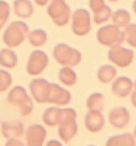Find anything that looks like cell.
I'll return each mask as SVG.
<instances>
[{
	"instance_id": "cell-1",
	"label": "cell",
	"mask_w": 136,
	"mask_h": 146,
	"mask_svg": "<svg viewBox=\"0 0 136 146\" xmlns=\"http://www.w3.org/2000/svg\"><path fill=\"white\" fill-rule=\"evenodd\" d=\"M29 32L30 28L24 21H12L4 30L2 41L9 48H15L24 43L26 37H28Z\"/></svg>"
},
{
	"instance_id": "cell-2",
	"label": "cell",
	"mask_w": 136,
	"mask_h": 146,
	"mask_svg": "<svg viewBox=\"0 0 136 146\" xmlns=\"http://www.w3.org/2000/svg\"><path fill=\"white\" fill-rule=\"evenodd\" d=\"M57 133L60 139L65 143L70 142L76 137L78 132V124H77V112L72 108L62 109L60 123H59Z\"/></svg>"
},
{
	"instance_id": "cell-3",
	"label": "cell",
	"mask_w": 136,
	"mask_h": 146,
	"mask_svg": "<svg viewBox=\"0 0 136 146\" xmlns=\"http://www.w3.org/2000/svg\"><path fill=\"white\" fill-rule=\"evenodd\" d=\"M96 36L99 44L105 47H110V48L120 46L122 45L123 42H125L124 30L117 27L113 23L104 25L101 28L98 29Z\"/></svg>"
},
{
	"instance_id": "cell-4",
	"label": "cell",
	"mask_w": 136,
	"mask_h": 146,
	"mask_svg": "<svg viewBox=\"0 0 136 146\" xmlns=\"http://www.w3.org/2000/svg\"><path fill=\"white\" fill-rule=\"evenodd\" d=\"M8 102L19 110L22 116H28L33 111V100L27 92V90L21 85H15L10 90L8 94Z\"/></svg>"
},
{
	"instance_id": "cell-5",
	"label": "cell",
	"mask_w": 136,
	"mask_h": 146,
	"mask_svg": "<svg viewBox=\"0 0 136 146\" xmlns=\"http://www.w3.org/2000/svg\"><path fill=\"white\" fill-rule=\"evenodd\" d=\"M53 58L62 66H77L82 60V53L69 45L61 43L53 48Z\"/></svg>"
},
{
	"instance_id": "cell-6",
	"label": "cell",
	"mask_w": 136,
	"mask_h": 146,
	"mask_svg": "<svg viewBox=\"0 0 136 146\" xmlns=\"http://www.w3.org/2000/svg\"><path fill=\"white\" fill-rule=\"evenodd\" d=\"M47 14L59 27H64L71 19V9L65 0H51L47 7Z\"/></svg>"
},
{
	"instance_id": "cell-7",
	"label": "cell",
	"mask_w": 136,
	"mask_h": 146,
	"mask_svg": "<svg viewBox=\"0 0 136 146\" xmlns=\"http://www.w3.org/2000/svg\"><path fill=\"white\" fill-rule=\"evenodd\" d=\"M71 30L78 36H85L92 30V17L86 9H77L71 15Z\"/></svg>"
},
{
	"instance_id": "cell-8",
	"label": "cell",
	"mask_w": 136,
	"mask_h": 146,
	"mask_svg": "<svg viewBox=\"0 0 136 146\" xmlns=\"http://www.w3.org/2000/svg\"><path fill=\"white\" fill-rule=\"evenodd\" d=\"M108 59L114 65L121 68H125L134 61V51L132 49L122 47L121 45L112 47L108 52Z\"/></svg>"
},
{
	"instance_id": "cell-9",
	"label": "cell",
	"mask_w": 136,
	"mask_h": 146,
	"mask_svg": "<svg viewBox=\"0 0 136 146\" xmlns=\"http://www.w3.org/2000/svg\"><path fill=\"white\" fill-rule=\"evenodd\" d=\"M48 63L49 58L47 53L43 50L36 49L29 56L28 62H27V73L33 77L38 76L46 69V67L48 66Z\"/></svg>"
},
{
	"instance_id": "cell-10",
	"label": "cell",
	"mask_w": 136,
	"mask_h": 146,
	"mask_svg": "<svg viewBox=\"0 0 136 146\" xmlns=\"http://www.w3.org/2000/svg\"><path fill=\"white\" fill-rule=\"evenodd\" d=\"M29 90L32 98L38 104L48 102L50 82H48L44 78H35L29 84Z\"/></svg>"
},
{
	"instance_id": "cell-11",
	"label": "cell",
	"mask_w": 136,
	"mask_h": 146,
	"mask_svg": "<svg viewBox=\"0 0 136 146\" xmlns=\"http://www.w3.org/2000/svg\"><path fill=\"white\" fill-rule=\"evenodd\" d=\"M71 102V94L65 88L57 83H50L48 104L55 105L57 107H63Z\"/></svg>"
},
{
	"instance_id": "cell-12",
	"label": "cell",
	"mask_w": 136,
	"mask_h": 146,
	"mask_svg": "<svg viewBox=\"0 0 136 146\" xmlns=\"http://www.w3.org/2000/svg\"><path fill=\"white\" fill-rule=\"evenodd\" d=\"M131 115L125 107H116L113 108L108 113V122L117 129H123L129 125Z\"/></svg>"
},
{
	"instance_id": "cell-13",
	"label": "cell",
	"mask_w": 136,
	"mask_h": 146,
	"mask_svg": "<svg viewBox=\"0 0 136 146\" xmlns=\"http://www.w3.org/2000/svg\"><path fill=\"white\" fill-rule=\"evenodd\" d=\"M47 137V131L40 124L31 125L26 132L27 146H43Z\"/></svg>"
},
{
	"instance_id": "cell-14",
	"label": "cell",
	"mask_w": 136,
	"mask_h": 146,
	"mask_svg": "<svg viewBox=\"0 0 136 146\" xmlns=\"http://www.w3.org/2000/svg\"><path fill=\"white\" fill-rule=\"evenodd\" d=\"M134 89V82L127 76H120L116 78L112 83L113 94L119 98H125L131 95Z\"/></svg>"
},
{
	"instance_id": "cell-15",
	"label": "cell",
	"mask_w": 136,
	"mask_h": 146,
	"mask_svg": "<svg viewBox=\"0 0 136 146\" xmlns=\"http://www.w3.org/2000/svg\"><path fill=\"white\" fill-rule=\"evenodd\" d=\"M84 124L86 129L89 132L97 133L103 129L105 119L104 115L101 113V111H94V110H88L84 117Z\"/></svg>"
},
{
	"instance_id": "cell-16",
	"label": "cell",
	"mask_w": 136,
	"mask_h": 146,
	"mask_svg": "<svg viewBox=\"0 0 136 146\" xmlns=\"http://www.w3.org/2000/svg\"><path fill=\"white\" fill-rule=\"evenodd\" d=\"M24 131V124L19 121L17 122H7L1 126V133L5 139L20 138Z\"/></svg>"
},
{
	"instance_id": "cell-17",
	"label": "cell",
	"mask_w": 136,
	"mask_h": 146,
	"mask_svg": "<svg viewBox=\"0 0 136 146\" xmlns=\"http://www.w3.org/2000/svg\"><path fill=\"white\" fill-rule=\"evenodd\" d=\"M13 11L15 15L20 18H29L33 15L34 7L31 0H14Z\"/></svg>"
},
{
	"instance_id": "cell-18",
	"label": "cell",
	"mask_w": 136,
	"mask_h": 146,
	"mask_svg": "<svg viewBox=\"0 0 136 146\" xmlns=\"http://www.w3.org/2000/svg\"><path fill=\"white\" fill-rule=\"evenodd\" d=\"M117 68L114 66V65L111 64H105L100 66L98 70H97V78L98 80L101 82V83H110V82H113L117 77Z\"/></svg>"
},
{
	"instance_id": "cell-19",
	"label": "cell",
	"mask_w": 136,
	"mask_h": 146,
	"mask_svg": "<svg viewBox=\"0 0 136 146\" xmlns=\"http://www.w3.org/2000/svg\"><path fill=\"white\" fill-rule=\"evenodd\" d=\"M105 146H135V139L132 133L115 134L108 139Z\"/></svg>"
},
{
	"instance_id": "cell-20",
	"label": "cell",
	"mask_w": 136,
	"mask_h": 146,
	"mask_svg": "<svg viewBox=\"0 0 136 146\" xmlns=\"http://www.w3.org/2000/svg\"><path fill=\"white\" fill-rule=\"evenodd\" d=\"M61 114H62V109L60 107L57 106L49 107L45 110L43 114V122L48 127H55L60 123Z\"/></svg>"
},
{
	"instance_id": "cell-21",
	"label": "cell",
	"mask_w": 136,
	"mask_h": 146,
	"mask_svg": "<svg viewBox=\"0 0 136 146\" xmlns=\"http://www.w3.org/2000/svg\"><path fill=\"white\" fill-rule=\"evenodd\" d=\"M18 63L16 52L11 48H3L0 50V65L4 68H14Z\"/></svg>"
},
{
	"instance_id": "cell-22",
	"label": "cell",
	"mask_w": 136,
	"mask_h": 146,
	"mask_svg": "<svg viewBox=\"0 0 136 146\" xmlns=\"http://www.w3.org/2000/svg\"><path fill=\"white\" fill-rule=\"evenodd\" d=\"M131 13L125 9H118L114 11L111 17L113 24L121 29H124L129 24H131Z\"/></svg>"
},
{
	"instance_id": "cell-23",
	"label": "cell",
	"mask_w": 136,
	"mask_h": 146,
	"mask_svg": "<svg viewBox=\"0 0 136 146\" xmlns=\"http://www.w3.org/2000/svg\"><path fill=\"white\" fill-rule=\"evenodd\" d=\"M59 79L65 86H72L77 83L78 76L71 66H63L59 70Z\"/></svg>"
},
{
	"instance_id": "cell-24",
	"label": "cell",
	"mask_w": 136,
	"mask_h": 146,
	"mask_svg": "<svg viewBox=\"0 0 136 146\" xmlns=\"http://www.w3.org/2000/svg\"><path fill=\"white\" fill-rule=\"evenodd\" d=\"M48 40V34L44 29H34L28 34V41L33 47H42Z\"/></svg>"
},
{
	"instance_id": "cell-25",
	"label": "cell",
	"mask_w": 136,
	"mask_h": 146,
	"mask_svg": "<svg viewBox=\"0 0 136 146\" xmlns=\"http://www.w3.org/2000/svg\"><path fill=\"white\" fill-rule=\"evenodd\" d=\"M104 104H105V97L102 93L96 92L88 96L86 100V107L88 110H94V111H101L104 109Z\"/></svg>"
},
{
	"instance_id": "cell-26",
	"label": "cell",
	"mask_w": 136,
	"mask_h": 146,
	"mask_svg": "<svg viewBox=\"0 0 136 146\" xmlns=\"http://www.w3.org/2000/svg\"><path fill=\"white\" fill-rule=\"evenodd\" d=\"M113 14V11L111 7H108V4H105L104 7L98 10L97 12L94 13V23L96 25H102L105 24L108 19H111Z\"/></svg>"
},
{
	"instance_id": "cell-27",
	"label": "cell",
	"mask_w": 136,
	"mask_h": 146,
	"mask_svg": "<svg viewBox=\"0 0 136 146\" xmlns=\"http://www.w3.org/2000/svg\"><path fill=\"white\" fill-rule=\"evenodd\" d=\"M123 30L125 42L128 43L129 46L136 49V24H129Z\"/></svg>"
},
{
	"instance_id": "cell-28",
	"label": "cell",
	"mask_w": 136,
	"mask_h": 146,
	"mask_svg": "<svg viewBox=\"0 0 136 146\" xmlns=\"http://www.w3.org/2000/svg\"><path fill=\"white\" fill-rule=\"evenodd\" d=\"M12 75L5 69H0V93L5 92L12 85Z\"/></svg>"
},
{
	"instance_id": "cell-29",
	"label": "cell",
	"mask_w": 136,
	"mask_h": 146,
	"mask_svg": "<svg viewBox=\"0 0 136 146\" xmlns=\"http://www.w3.org/2000/svg\"><path fill=\"white\" fill-rule=\"evenodd\" d=\"M11 14V8L7 1L0 0V24L3 26L9 21V17Z\"/></svg>"
},
{
	"instance_id": "cell-30",
	"label": "cell",
	"mask_w": 136,
	"mask_h": 146,
	"mask_svg": "<svg viewBox=\"0 0 136 146\" xmlns=\"http://www.w3.org/2000/svg\"><path fill=\"white\" fill-rule=\"evenodd\" d=\"M88 5H89V9L92 11V13H95L105 5V0H89Z\"/></svg>"
},
{
	"instance_id": "cell-31",
	"label": "cell",
	"mask_w": 136,
	"mask_h": 146,
	"mask_svg": "<svg viewBox=\"0 0 136 146\" xmlns=\"http://www.w3.org/2000/svg\"><path fill=\"white\" fill-rule=\"evenodd\" d=\"M4 146H26V144L21 140L16 138V139H9Z\"/></svg>"
},
{
	"instance_id": "cell-32",
	"label": "cell",
	"mask_w": 136,
	"mask_h": 146,
	"mask_svg": "<svg viewBox=\"0 0 136 146\" xmlns=\"http://www.w3.org/2000/svg\"><path fill=\"white\" fill-rule=\"evenodd\" d=\"M46 146H63V144L60 141H57V140H50L46 144Z\"/></svg>"
},
{
	"instance_id": "cell-33",
	"label": "cell",
	"mask_w": 136,
	"mask_h": 146,
	"mask_svg": "<svg viewBox=\"0 0 136 146\" xmlns=\"http://www.w3.org/2000/svg\"><path fill=\"white\" fill-rule=\"evenodd\" d=\"M131 102H132V105L136 108V88L133 89L132 93H131Z\"/></svg>"
},
{
	"instance_id": "cell-34",
	"label": "cell",
	"mask_w": 136,
	"mask_h": 146,
	"mask_svg": "<svg viewBox=\"0 0 136 146\" xmlns=\"http://www.w3.org/2000/svg\"><path fill=\"white\" fill-rule=\"evenodd\" d=\"M50 1H51V0H34V2H35L37 5H40V7H45V5H47Z\"/></svg>"
},
{
	"instance_id": "cell-35",
	"label": "cell",
	"mask_w": 136,
	"mask_h": 146,
	"mask_svg": "<svg viewBox=\"0 0 136 146\" xmlns=\"http://www.w3.org/2000/svg\"><path fill=\"white\" fill-rule=\"evenodd\" d=\"M132 8H133V11H134V13H135V15H136V0H134V1H133Z\"/></svg>"
},
{
	"instance_id": "cell-36",
	"label": "cell",
	"mask_w": 136,
	"mask_h": 146,
	"mask_svg": "<svg viewBox=\"0 0 136 146\" xmlns=\"http://www.w3.org/2000/svg\"><path fill=\"white\" fill-rule=\"evenodd\" d=\"M133 135H134V139H135V146H136V126L134 128V131H133Z\"/></svg>"
},
{
	"instance_id": "cell-37",
	"label": "cell",
	"mask_w": 136,
	"mask_h": 146,
	"mask_svg": "<svg viewBox=\"0 0 136 146\" xmlns=\"http://www.w3.org/2000/svg\"><path fill=\"white\" fill-rule=\"evenodd\" d=\"M108 1H111V2H117V1H119V0H108Z\"/></svg>"
},
{
	"instance_id": "cell-38",
	"label": "cell",
	"mask_w": 136,
	"mask_h": 146,
	"mask_svg": "<svg viewBox=\"0 0 136 146\" xmlns=\"http://www.w3.org/2000/svg\"><path fill=\"white\" fill-rule=\"evenodd\" d=\"M134 88H136V79H135V81H134Z\"/></svg>"
},
{
	"instance_id": "cell-39",
	"label": "cell",
	"mask_w": 136,
	"mask_h": 146,
	"mask_svg": "<svg viewBox=\"0 0 136 146\" xmlns=\"http://www.w3.org/2000/svg\"><path fill=\"white\" fill-rule=\"evenodd\" d=\"M1 28H2V25L0 24V31H1Z\"/></svg>"
},
{
	"instance_id": "cell-40",
	"label": "cell",
	"mask_w": 136,
	"mask_h": 146,
	"mask_svg": "<svg viewBox=\"0 0 136 146\" xmlns=\"http://www.w3.org/2000/svg\"><path fill=\"white\" fill-rule=\"evenodd\" d=\"M88 146H96V145H88Z\"/></svg>"
}]
</instances>
